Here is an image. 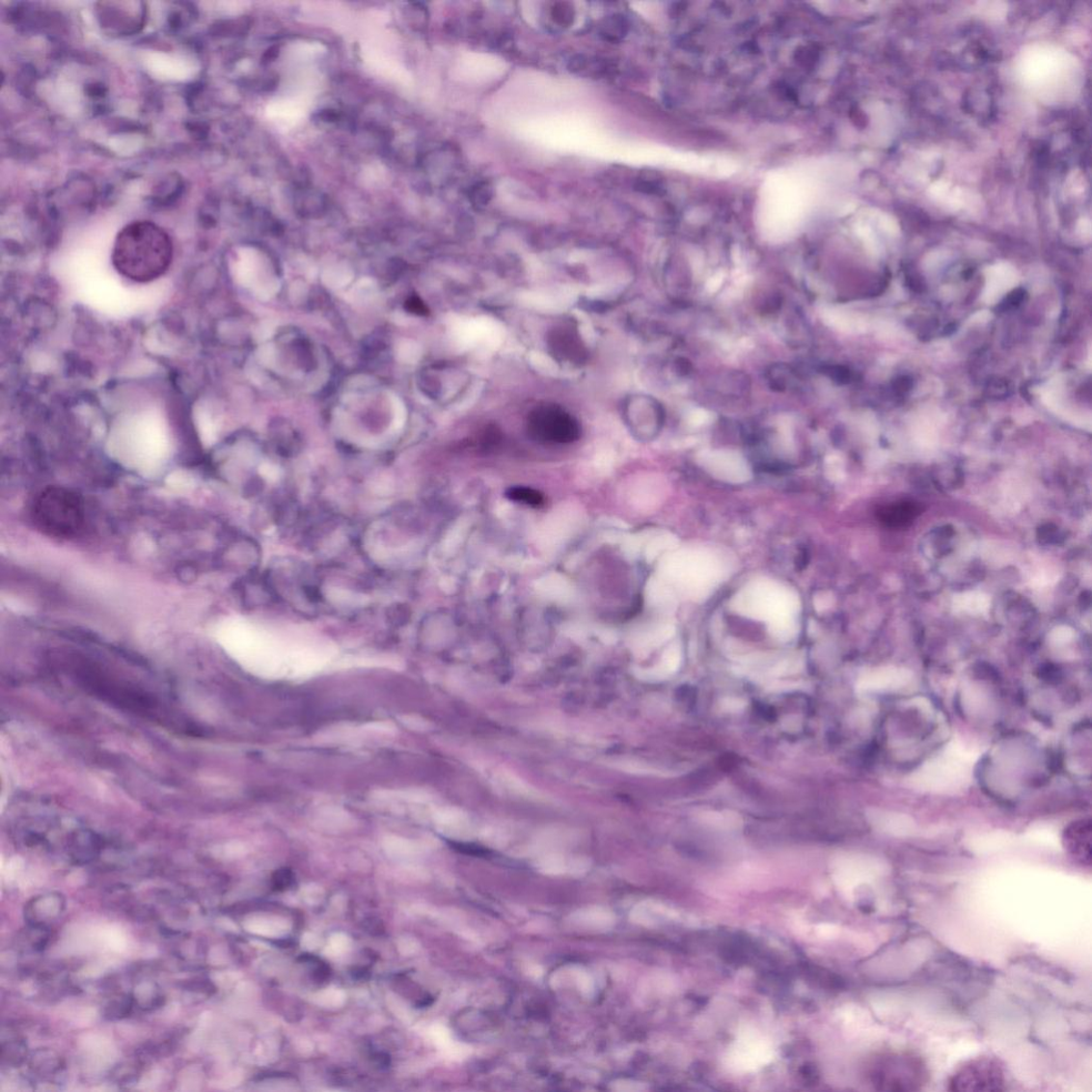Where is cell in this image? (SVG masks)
Listing matches in <instances>:
<instances>
[{
    "instance_id": "6da1fadb",
    "label": "cell",
    "mask_w": 1092,
    "mask_h": 1092,
    "mask_svg": "<svg viewBox=\"0 0 1092 1092\" xmlns=\"http://www.w3.org/2000/svg\"><path fill=\"white\" fill-rule=\"evenodd\" d=\"M1054 760L1033 736L1024 733L1000 737L979 764L978 778L989 796L1016 804L1043 786L1053 771Z\"/></svg>"
},
{
    "instance_id": "7a4b0ae2",
    "label": "cell",
    "mask_w": 1092,
    "mask_h": 1092,
    "mask_svg": "<svg viewBox=\"0 0 1092 1092\" xmlns=\"http://www.w3.org/2000/svg\"><path fill=\"white\" fill-rule=\"evenodd\" d=\"M887 722V742L898 765L923 761L944 736L943 717L925 697L908 696L897 701Z\"/></svg>"
},
{
    "instance_id": "3957f363",
    "label": "cell",
    "mask_w": 1092,
    "mask_h": 1092,
    "mask_svg": "<svg viewBox=\"0 0 1092 1092\" xmlns=\"http://www.w3.org/2000/svg\"><path fill=\"white\" fill-rule=\"evenodd\" d=\"M174 258L168 232L150 221H135L123 228L111 256L119 275L140 285L164 277Z\"/></svg>"
},
{
    "instance_id": "277c9868",
    "label": "cell",
    "mask_w": 1092,
    "mask_h": 1092,
    "mask_svg": "<svg viewBox=\"0 0 1092 1092\" xmlns=\"http://www.w3.org/2000/svg\"><path fill=\"white\" fill-rule=\"evenodd\" d=\"M32 514L37 528L55 538H74L84 529L82 499L64 488H48L39 494Z\"/></svg>"
},
{
    "instance_id": "5b68a950",
    "label": "cell",
    "mask_w": 1092,
    "mask_h": 1092,
    "mask_svg": "<svg viewBox=\"0 0 1092 1092\" xmlns=\"http://www.w3.org/2000/svg\"><path fill=\"white\" fill-rule=\"evenodd\" d=\"M868 1077L877 1090L918 1091L927 1085L929 1071L913 1051H892L875 1057Z\"/></svg>"
},
{
    "instance_id": "8992f818",
    "label": "cell",
    "mask_w": 1092,
    "mask_h": 1092,
    "mask_svg": "<svg viewBox=\"0 0 1092 1092\" xmlns=\"http://www.w3.org/2000/svg\"><path fill=\"white\" fill-rule=\"evenodd\" d=\"M530 436L541 443L570 444L581 438V423L555 403L535 407L529 416Z\"/></svg>"
},
{
    "instance_id": "52a82bcc",
    "label": "cell",
    "mask_w": 1092,
    "mask_h": 1092,
    "mask_svg": "<svg viewBox=\"0 0 1092 1092\" xmlns=\"http://www.w3.org/2000/svg\"><path fill=\"white\" fill-rule=\"evenodd\" d=\"M1005 1070L997 1058L980 1056L957 1068L948 1079L952 1091L1005 1090Z\"/></svg>"
},
{
    "instance_id": "ba28073f",
    "label": "cell",
    "mask_w": 1092,
    "mask_h": 1092,
    "mask_svg": "<svg viewBox=\"0 0 1092 1092\" xmlns=\"http://www.w3.org/2000/svg\"><path fill=\"white\" fill-rule=\"evenodd\" d=\"M551 356L559 362L570 366H582L588 360V349L586 347L579 329L572 322H563L554 327L546 339Z\"/></svg>"
},
{
    "instance_id": "9c48e42d",
    "label": "cell",
    "mask_w": 1092,
    "mask_h": 1092,
    "mask_svg": "<svg viewBox=\"0 0 1092 1092\" xmlns=\"http://www.w3.org/2000/svg\"><path fill=\"white\" fill-rule=\"evenodd\" d=\"M29 1078L33 1084L59 1085L66 1078V1063L57 1051L40 1049L27 1060Z\"/></svg>"
},
{
    "instance_id": "30bf717a",
    "label": "cell",
    "mask_w": 1092,
    "mask_h": 1092,
    "mask_svg": "<svg viewBox=\"0 0 1092 1092\" xmlns=\"http://www.w3.org/2000/svg\"><path fill=\"white\" fill-rule=\"evenodd\" d=\"M66 898L58 892H48L30 899L24 908L28 926L50 929L65 914Z\"/></svg>"
},
{
    "instance_id": "8fae6325",
    "label": "cell",
    "mask_w": 1092,
    "mask_h": 1092,
    "mask_svg": "<svg viewBox=\"0 0 1092 1092\" xmlns=\"http://www.w3.org/2000/svg\"><path fill=\"white\" fill-rule=\"evenodd\" d=\"M1066 851L1078 863L1084 866L1091 864V829L1090 823L1079 821L1066 829L1064 835Z\"/></svg>"
},
{
    "instance_id": "7c38bea8",
    "label": "cell",
    "mask_w": 1092,
    "mask_h": 1092,
    "mask_svg": "<svg viewBox=\"0 0 1092 1092\" xmlns=\"http://www.w3.org/2000/svg\"><path fill=\"white\" fill-rule=\"evenodd\" d=\"M922 511V505L917 503L899 502L879 509L877 518L887 528L904 529L912 525Z\"/></svg>"
},
{
    "instance_id": "4fadbf2b",
    "label": "cell",
    "mask_w": 1092,
    "mask_h": 1092,
    "mask_svg": "<svg viewBox=\"0 0 1092 1092\" xmlns=\"http://www.w3.org/2000/svg\"><path fill=\"white\" fill-rule=\"evenodd\" d=\"M29 1058L28 1047L24 1039L12 1038L4 1041L2 1047V1065L8 1068H18L27 1063Z\"/></svg>"
},
{
    "instance_id": "5bb4252c",
    "label": "cell",
    "mask_w": 1092,
    "mask_h": 1092,
    "mask_svg": "<svg viewBox=\"0 0 1092 1092\" xmlns=\"http://www.w3.org/2000/svg\"><path fill=\"white\" fill-rule=\"evenodd\" d=\"M135 1007L133 995H119L108 1000L104 1006L103 1016L108 1021L123 1020L133 1013Z\"/></svg>"
},
{
    "instance_id": "9a60e30c",
    "label": "cell",
    "mask_w": 1092,
    "mask_h": 1092,
    "mask_svg": "<svg viewBox=\"0 0 1092 1092\" xmlns=\"http://www.w3.org/2000/svg\"><path fill=\"white\" fill-rule=\"evenodd\" d=\"M133 996L136 1006L143 1010H154L164 1005L165 997L156 985L148 984L146 988L137 990V995Z\"/></svg>"
},
{
    "instance_id": "2e32d148",
    "label": "cell",
    "mask_w": 1092,
    "mask_h": 1092,
    "mask_svg": "<svg viewBox=\"0 0 1092 1092\" xmlns=\"http://www.w3.org/2000/svg\"><path fill=\"white\" fill-rule=\"evenodd\" d=\"M510 501L522 505H530V507L539 508L544 504L543 495L534 489L528 487H513L505 493Z\"/></svg>"
},
{
    "instance_id": "e0dca14e",
    "label": "cell",
    "mask_w": 1092,
    "mask_h": 1092,
    "mask_svg": "<svg viewBox=\"0 0 1092 1092\" xmlns=\"http://www.w3.org/2000/svg\"><path fill=\"white\" fill-rule=\"evenodd\" d=\"M770 381L772 382V387L780 391L787 389V387L790 386L791 382L793 380H796L794 371L785 366L774 367L773 370L770 371Z\"/></svg>"
},
{
    "instance_id": "ac0fdd59",
    "label": "cell",
    "mask_w": 1092,
    "mask_h": 1092,
    "mask_svg": "<svg viewBox=\"0 0 1092 1092\" xmlns=\"http://www.w3.org/2000/svg\"><path fill=\"white\" fill-rule=\"evenodd\" d=\"M294 883V876L288 869H282L272 878V887L276 891H286Z\"/></svg>"
},
{
    "instance_id": "d6986e66",
    "label": "cell",
    "mask_w": 1092,
    "mask_h": 1092,
    "mask_svg": "<svg viewBox=\"0 0 1092 1092\" xmlns=\"http://www.w3.org/2000/svg\"><path fill=\"white\" fill-rule=\"evenodd\" d=\"M137 1076H139L138 1068L130 1066H124L120 1067V1069H116L114 1075L118 1083L120 1084L134 1083V1081L137 1080Z\"/></svg>"
}]
</instances>
